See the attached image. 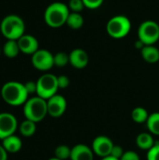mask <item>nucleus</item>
Returning <instances> with one entry per match:
<instances>
[{"label": "nucleus", "instance_id": "f257e3e1", "mask_svg": "<svg viewBox=\"0 0 159 160\" xmlns=\"http://www.w3.org/2000/svg\"><path fill=\"white\" fill-rule=\"evenodd\" d=\"M28 93L24 83L19 82H7L1 88V97L3 100L11 106H20L28 99Z\"/></svg>", "mask_w": 159, "mask_h": 160}, {"label": "nucleus", "instance_id": "f03ea898", "mask_svg": "<svg viewBox=\"0 0 159 160\" xmlns=\"http://www.w3.org/2000/svg\"><path fill=\"white\" fill-rule=\"evenodd\" d=\"M69 13L67 5L62 2H54L46 8L44 12V21L50 27L58 28L67 23Z\"/></svg>", "mask_w": 159, "mask_h": 160}, {"label": "nucleus", "instance_id": "7ed1b4c3", "mask_svg": "<svg viewBox=\"0 0 159 160\" xmlns=\"http://www.w3.org/2000/svg\"><path fill=\"white\" fill-rule=\"evenodd\" d=\"M25 24L23 20L16 15L9 14L6 16L0 23V31L2 35L10 40H18L24 35Z\"/></svg>", "mask_w": 159, "mask_h": 160}, {"label": "nucleus", "instance_id": "20e7f679", "mask_svg": "<svg viewBox=\"0 0 159 160\" xmlns=\"http://www.w3.org/2000/svg\"><path fill=\"white\" fill-rule=\"evenodd\" d=\"M23 114L25 119L35 123L42 121L48 115L47 100L38 96L28 98L23 104Z\"/></svg>", "mask_w": 159, "mask_h": 160}, {"label": "nucleus", "instance_id": "39448f33", "mask_svg": "<svg viewBox=\"0 0 159 160\" xmlns=\"http://www.w3.org/2000/svg\"><path fill=\"white\" fill-rule=\"evenodd\" d=\"M106 30L111 38L120 39L129 34L131 30V22L125 15H116L109 20Z\"/></svg>", "mask_w": 159, "mask_h": 160}, {"label": "nucleus", "instance_id": "423d86ee", "mask_svg": "<svg viewBox=\"0 0 159 160\" xmlns=\"http://www.w3.org/2000/svg\"><path fill=\"white\" fill-rule=\"evenodd\" d=\"M58 89L57 77L53 74H43L37 81V96L46 100L56 95Z\"/></svg>", "mask_w": 159, "mask_h": 160}, {"label": "nucleus", "instance_id": "0eeeda50", "mask_svg": "<svg viewBox=\"0 0 159 160\" xmlns=\"http://www.w3.org/2000/svg\"><path fill=\"white\" fill-rule=\"evenodd\" d=\"M138 37L144 45H154L159 39V24L155 21H144L138 29Z\"/></svg>", "mask_w": 159, "mask_h": 160}, {"label": "nucleus", "instance_id": "6e6552de", "mask_svg": "<svg viewBox=\"0 0 159 160\" xmlns=\"http://www.w3.org/2000/svg\"><path fill=\"white\" fill-rule=\"evenodd\" d=\"M53 54L45 49H38L31 57L32 65L40 71H47L54 66Z\"/></svg>", "mask_w": 159, "mask_h": 160}, {"label": "nucleus", "instance_id": "1a4fd4ad", "mask_svg": "<svg viewBox=\"0 0 159 160\" xmlns=\"http://www.w3.org/2000/svg\"><path fill=\"white\" fill-rule=\"evenodd\" d=\"M18 128V121L14 114L0 112V140L14 135Z\"/></svg>", "mask_w": 159, "mask_h": 160}, {"label": "nucleus", "instance_id": "9d476101", "mask_svg": "<svg viewBox=\"0 0 159 160\" xmlns=\"http://www.w3.org/2000/svg\"><path fill=\"white\" fill-rule=\"evenodd\" d=\"M48 114L53 118L61 117L67 110V100L61 95H54L47 99Z\"/></svg>", "mask_w": 159, "mask_h": 160}, {"label": "nucleus", "instance_id": "9b49d317", "mask_svg": "<svg viewBox=\"0 0 159 160\" xmlns=\"http://www.w3.org/2000/svg\"><path fill=\"white\" fill-rule=\"evenodd\" d=\"M113 145H114L113 142L109 137L101 135V136L96 137L95 140L93 141L92 150L94 154L103 158L111 156Z\"/></svg>", "mask_w": 159, "mask_h": 160}, {"label": "nucleus", "instance_id": "f8f14e48", "mask_svg": "<svg viewBox=\"0 0 159 160\" xmlns=\"http://www.w3.org/2000/svg\"><path fill=\"white\" fill-rule=\"evenodd\" d=\"M17 41L20 48V52L24 54L33 55L38 50V41L32 35L24 34Z\"/></svg>", "mask_w": 159, "mask_h": 160}, {"label": "nucleus", "instance_id": "ddd939ff", "mask_svg": "<svg viewBox=\"0 0 159 160\" xmlns=\"http://www.w3.org/2000/svg\"><path fill=\"white\" fill-rule=\"evenodd\" d=\"M89 62L87 52L82 49H74L69 53V64L78 69L84 68Z\"/></svg>", "mask_w": 159, "mask_h": 160}, {"label": "nucleus", "instance_id": "4468645a", "mask_svg": "<svg viewBox=\"0 0 159 160\" xmlns=\"http://www.w3.org/2000/svg\"><path fill=\"white\" fill-rule=\"evenodd\" d=\"M71 160H94V152L86 144H77L71 148Z\"/></svg>", "mask_w": 159, "mask_h": 160}, {"label": "nucleus", "instance_id": "2eb2a0df", "mask_svg": "<svg viewBox=\"0 0 159 160\" xmlns=\"http://www.w3.org/2000/svg\"><path fill=\"white\" fill-rule=\"evenodd\" d=\"M2 145L8 154H15L22 149V142L18 136L11 135L2 140Z\"/></svg>", "mask_w": 159, "mask_h": 160}, {"label": "nucleus", "instance_id": "dca6fc26", "mask_svg": "<svg viewBox=\"0 0 159 160\" xmlns=\"http://www.w3.org/2000/svg\"><path fill=\"white\" fill-rule=\"evenodd\" d=\"M141 54L147 63L155 64L159 61V49L154 45H145L141 50Z\"/></svg>", "mask_w": 159, "mask_h": 160}, {"label": "nucleus", "instance_id": "f3484780", "mask_svg": "<svg viewBox=\"0 0 159 160\" xmlns=\"http://www.w3.org/2000/svg\"><path fill=\"white\" fill-rule=\"evenodd\" d=\"M136 143L139 148H141L142 150L149 151L155 145L156 142H155V140L151 133L142 132V133L139 134L138 137L136 138Z\"/></svg>", "mask_w": 159, "mask_h": 160}, {"label": "nucleus", "instance_id": "a211bd4d", "mask_svg": "<svg viewBox=\"0 0 159 160\" xmlns=\"http://www.w3.org/2000/svg\"><path fill=\"white\" fill-rule=\"evenodd\" d=\"M2 52L7 58L16 57L20 52V48H19V45H18V41L17 40L7 39V42L3 46Z\"/></svg>", "mask_w": 159, "mask_h": 160}, {"label": "nucleus", "instance_id": "6ab92c4d", "mask_svg": "<svg viewBox=\"0 0 159 160\" xmlns=\"http://www.w3.org/2000/svg\"><path fill=\"white\" fill-rule=\"evenodd\" d=\"M83 23H84V19L80 13L70 12L67 17L66 24H67V26L73 30H78V29L82 28Z\"/></svg>", "mask_w": 159, "mask_h": 160}, {"label": "nucleus", "instance_id": "aec40b11", "mask_svg": "<svg viewBox=\"0 0 159 160\" xmlns=\"http://www.w3.org/2000/svg\"><path fill=\"white\" fill-rule=\"evenodd\" d=\"M37 123L31 121V120H28V119H25L24 121H22L20 125V133L24 136V137H31L35 134L36 132V129H37V126H36Z\"/></svg>", "mask_w": 159, "mask_h": 160}, {"label": "nucleus", "instance_id": "412c9836", "mask_svg": "<svg viewBox=\"0 0 159 160\" xmlns=\"http://www.w3.org/2000/svg\"><path fill=\"white\" fill-rule=\"evenodd\" d=\"M146 125L151 134L159 135V112H154L150 114L147 119Z\"/></svg>", "mask_w": 159, "mask_h": 160}, {"label": "nucleus", "instance_id": "4be33fe9", "mask_svg": "<svg viewBox=\"0 0 159 160\" xmlns=\"http://www.w3.org/2000/svg\"><path fill=\"white\" fill-rule=\"evenodd\" d=\"M131 117H132V120L135 123L142 124V123H146L147 122V119L149 117V114H148V112L144 108H142V107H137V108H135L132 111Z\"/></svg>", "mask_w": 159, "mask_h": 160}, {"label": "nucleus", "instance_id": "5701e85b", "mask_svg": "<svg viewBox=\"0 0 159 160\" xmlns=\"http://www.w3.org/2000/svg\"><path fill=\"white\" fill-rule=\"evenodd\" d=\"M54 155H55V158H59L61 160H66L67 158H70V156H71V148H69L68 146L67 145H59L55 148V151H54Z\"/></svg>", "mask_w": 159, "mask_h": 160}, {"label": "nucleus", "instance_id": "b1692460", "mask_svg": "<svg viewBox=\"0 0 159 160\" xmlns=\"http://www.w3.org/2000/svg\"><path fill=\"white\" fill-rule=\"evenodd\" d=\"M53 60H54V66H56L58 68L66 67L69 63V54H67L64 52H57L56 54H54Z\"/></svg>", "mask_w": 159, "mask_h": 160}, {"label": "nucleus", "instance_id": "393cba45", "mask_svg": "<svg viewBox=\"0 0 159 160\" xmlns=\"http://www.w3.org/2000/svg\"><path fill=\"white\" fill-rule=\"evenodd\" d=\"M67 6L72 12H78V13H80L85 8L82 0H69Z\"/></svg>", "mask_w": 159, "mask_h": 160}, {"label": "nucleus", "instance_id": "a878e982", "mask_svg": "<svg viewBox=\"0 0 159 160\" xmlns=\"http://www.w3.org/2000/svg\"><path fill=\"white\" fill-rule=\"evenodd\" d=\"M147 160H159V143L156 142L155 145L148 151Z\"/></svg>", "mask_w": 159, "mask_h": 160}, {"label": "nucleus", "instance_id": "bb28decb", "mask_svg": "<svg viewBox=\"0 0 159 160\" xmlns=\"http://www.w3.org/2000/svg\"><path fill=\"white\" fill-rule=\"evenodd\" d=\"M84 7L89 9H97L103 4L104 0H82Z\"/></svg>", "mask_w": 159, "mask_h": 160}, {"label": "nucleus", "instance_id": "cd10ccee", "mask_svg": "<svg viewBox=\"0 0 159 160\" xmlns=\"http://www.w3.org/2000/svg\"><path fill=\"white\" fill-rule=\"evenodd\" d=\"M57 82H58V86H59V89H65L67 87H68L69 85V79L67 76L66 75H60L57 77Z\"/></svg>", "mask_w": 159, "mask_h": 160}, {"label": "nucleus", "instance_id": "c85d7f7f", "mask_svg": "<svg viewBox=\"0 0 159 160\" xmlns=\"http://www.w3.org/2000/svg\"><path fill=\"white\" fill-rule=\"evenodd\" d=\"M124 150L121 146L119 145H113L112 147V153H111V156L117 158V159H121L122 156L124 155Z\"/></svg>", "mask_w": 159, "mask_h": 160}, {"label": "nucleus", "instance_id": "c756f323", "mask_svg": "<svg viewBox=\"0 0 159 160\" xmlns=\"http://www.w3.org/2000/svg\"><path fill=\"white\" fill-rule=\"evenodd\" d=\"M120 160H140V157L134 151H127L124 153Z\"/></svg>", "mask_w": 159, "mask_h": 160}, {"label": "nucleus", "instance_id": "7c9ffc66", "mask_svg": "<svg viewBox=\"0 0 159 160\" xmlns=\"http://www.w3.org/2000/svg\"><path fill=\"white\" fill-rule=\"evenodd\" d=\"M25 89L28 93V95H32V94H37V82H32L29 81L27 82L24 83Z\"/></svg>", "mask_w": 159, "mask_h": 160}, {"label": "nucleus", "instance_id": "2f4dec72", "mask_svg": "<svg viewBox=\"0 0 159 160\" xmlns=\"http://www.w3.org/2000/svg\"><path fill=\"white\" fill-rule=\"evenodd\" d=\"M7 152L3 147L2 144H0V160H7Z\"/></svg>", "mask_w": 159, "mask_h": 160}, {"label": "nucleus", "instance_id": "473e14b6", "mask_svg": "<svg viewBox=\"0 0 159 160\" xmlns=\"http://www.w3.org/2000/svg\"><path fill=\"white\" fill-rule=\"evenodd\" d=\"M101 160H120V159H117V158H113V157H112V156H109V157L103 158Z\"/></svg>", "mask_w": 159, "mask_h": 160}, {"label": "nucleus", "instance_id": "72a5a7b5", "mask_svg": "<svg viewBox=\"0 0 159 160\" xmlns=\"http://www.w3.org/2000/svg\"><path fill=\"white\" fill-rule=\"evenodd\" d=\"M48 160H61V159H59V158H55V157H54V158H49V159H48Z\"/></svg>", "mask_w": 159, "mask_h": 160}, {"label": "nucleus", "instance_id": "f704fd0d", "mask_svg": "<svg viewBox=\"0 0 159 160\" xmlns=\"http://www.w3.org/2000/svg\"><path fill=\"white\" fill-rule=\"evenodd\" d=\"M1 52H2V51H1V49H0V54H1Z\"/></svg>", "mask_w": 159, "mask_h": 160}]
</instances>
